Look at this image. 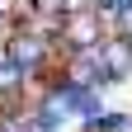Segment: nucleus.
<instances>
[{
  "label": "nucleus",
  "mask_w": 132,
  "mask_h": 132,
  "mask_svg": "<svg viewBox=\"0 0 132 132\" xmlns=\"http://www.w3.org/2000/svg\"><path fill=\"white\" fill-rule=\"evenodd\" d=\"M113 33H118V38H127V43H132V5L113 14Z\"/></svg>",
  "instance_id": "nucleus-6"
},
{
  "label": "nucleus",
  "mask_w": 132,
  "mask_h": 132,
  "mask_svg": "<svg viewBox=\"0 0 132 132\" xmlns=\"http://www.w3.org/2000/svg\"><path fill=\"white\" fill-rule=\"evenodd\" d=\"M47 52H52V38L43 28H14L5 38V57L24 71V80H38L43 66H47Z\"/></svg>",
  "instance_id": "nucleus-1"
},
{
  "label": "nucleus",
  "mask_w": 132,
  "mask_h": 132,
  "mask_svg": "<svg viewBox=\"0 0 132 132\" xmlns=\"http://www.w3.org/2000/svg\"><path fill=\"white\" fill-rule=\"evenodd\" d=\"M0 132H28L19 113H0Z\"/></svg>",
  "instance_id": "nucleus-7"
},
{
  "label": "nucleus",
  "mask_w": 132,
  "mask_h": 132,
  "mask_svg": "<svg viewBox=\"0 0 132 132\" xmlns=\"http://www.w3.org/2000/svg\"><path fill=\"white\" fill-rule=\"evenodd\" d=\"M61 118H66V113H61L57 104H47V99H43V104L33 109V118H24V127H28V132H57Z\"/></svg>",
  "instance_id": "nucleus-4"
},
{
  "label": "nucleus",
  "mask_w": 132,
  "mask_h": 132,
  "mask_svg": "<svg viewBox=\"0 0 132 132\" xmlns=\"http://www.w3.org/2000/svg\"><path fill=\"white\" fill-rule=\"evenodd\" d=\"M90 5H99V0H90Z\"/></svg>",
  "instance_id": "nucleus-10"
},
{
  "label": "nucleus",
  "mask_w": 132,
  "mask_h": 132,
  "mask_svg": "<svg viewBox=\"0 0 132 132\" xmlns=\"http://www.w3.org/2000/svg\"><path fill=\"white\" fill-rule=\"evenodd\" d=\"M14 14H19V0H0V24H10Z\"/></svg>",
  "instance_id": "nucleus-8"
},
{
  "label": "nucleus",
  "mask_w": 132,
  "mask_h": 132,
  "mask_svg": "<svg viewBox=\"0 0 132 132\" xmlns=\"http://www.w3.org/2000/svg\"><path fill=\"white\" fill-rule=\"evenodd\" d=\"M132 5V0H99V10H104V14H118V10H127Z\"/></svg>",
  "instance_id": "nucleus-9"
},
{
  "label": "nucleus",
  "mask_w": 132,
  "mask_h": 132,
  "mask_svg": "<svg viewBox=\"0 0 132 132\" xmlns=\"http://www.w3.org/2000/svg\"><path fill=\"white\" fill-rule=\"evenodd\" d=\"M19 90H24V71L5 57V47H0V99H14Z\"/></svg>",
  "instance_id": "nucleus-5"
},
{
  "label": "nucleus",
  "mask_w": 132,
  "mask_h": 132,
  "mask_svg": "<svg viewBox=\"0 0 132 132\" xmlns=\"http://www.w3.org/2000/svg\"><path fill=\"white\" fill-rule=\"evenodd\" d=\"M104 19H109V14L99 10V5H85V10L66 14L57 33L66 38V47H71V52H90V47L104 43Z\"/></svg>",
  "instance_id": "nucleus-2"
},
{
  "label": "nucleus",
  "mask_w": 132,
  "mask_h": 132,
  "mask_svg": "<svg viewBox=\"0 0 132 132\" xmlns=\"http://www.w3.org/2000/svg\"><path fill=\"white\" fill-rule=\"evenodd\" d=\"M94 57H99V71H104V80H127L132 76V43L127 38H104L94 47Z\"/></svg>",
  "instance_id": "nucleus-3"
}]
</instances>
